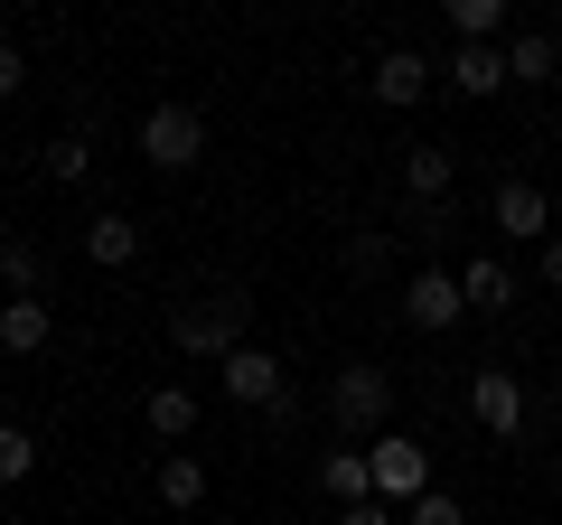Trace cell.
Masks as SVG:
<instances>
[{"mask_svg": "<svg viewBox=\"0 0 562 525\" xmlns=\"http://www.w3.org/2000/svg\"><path fill=\"white\" fill-rule=\"evenodd\" d=\"M169 347L198 366H225L235 347H254V291L244 282H216L198 301H169Z\"/></svg>", "mask_w": 562, "mask_h": 525, "instance_id": "1", "label": "cell"}, {"mask_svg": "<svg viewBox=\"0 0 562 525\" xmlns=\"http://www.w3.org/2000/svg\"><path fill=\"white\" fill-rule=\"evenodd\" d=\"M328 423L347 432V442H375V432H394V366H375V357H347L338 376H328Z\"/></svg>", "mask_w": 562, "mask_h": 525, "instance_id": "2", "label": "cell"}, {"mask_svg": "<svg viewBox=\"0 0 562 525\" xmlns=\"http://www.w3.org/2000/svg\"><path fill=\"white\" fill-rule=\"evenodd\" d=\"M140 160L160 169V179H188L206 160V113L198 103H150L140 113Z\"/></svg>", "mask_w": 562, "mask_h": 525, "instance_id": "3", "label": "cell"}, {"mask_svg": "<svg viewBox=\"0 0 562 525\" xmlns=\"http://www.w3.org/2000/svg\"><path fill=\"white\" fill-rule=\"evenodd\" d=\"M366 469H375V498L384 506H413V498H431V450L413 442V432H375V442H366Z\"/></svg>", "mask_w": 562, "mask_h": 525, "instance_id": "4", "label": "cell"}, {"mask_svg": "<svg viewBox=\"0 0 562 525\" xmlns=\"http://www.w3.org/2000/svg\"><path fill=\"white\" fill-rule=\"evenodd\" d=\"M394 310L422 328V338H450V328L469 320V291H460V272H450V262H422L413 282L394 291Z\"/></svg>", "mask_w": 562, "mask_h": 525, "instance_id": "5", "label": "cell"}, {"mask_svg": "<svg viewBox=\"0 0 562 525\" xmlns=\"http://www.w3.org/2000/svg\"><path fill=\"white\" fill-rule=\"evenodd\" d=\"M487 225H497L506 244H553V198H543V179H516V169H506L497 188H487Z\"/></svg>", "mask_w": 562, "mask_h": 525, "instance_id": "6", "label": "cell"}, {"mask_svg": "<svg viewBox=\"0 0 562 525\" xmlns=\"http://www.w3.org/2000/svg\"><path fill=\"white\" fill-rule=\"evenodd\" d=\"M216 384H225V404H244V413H272L281 394H291V366H281L272 347H235V357L216 366Z\"/></svg>", "mask_w": 562, "mask_h": 525, "instance_id": "7", "label": "cell"}, {"mask_svg": "<svg viewBox=\"0 0 562 525\" xmlns=\"http://www.w3.org/2000/svg\"><path fill=\"white\" fill-rule=\"evenodd\" d=\"M469 423H479L487 442H516L525 432V384L506 376V366H469Z\"/></svg>", "mask_w": 562, "mask_h": 525, "instance_id": "8", "label": "cell"}, {"mask_svg": "<svg viewBox=\"0 0 562 525\" xmlns=\"http://www.w3.org/2000/svg\"><path fill=\"white\" fill-rule=\"evenodd\" d=\"M394 188H403L394 206H450V198H460V160H450V142H413Z\"/></svg>", "mask_w": 562, "mask_h": 525, "instance_id": "9", "label": "cell"}, {"mask_svg": "<svg viewBox=\"0 0 562 525\" xmlns=\"http://www.w3.org/2000/svg\"><path fill=\"white\" fill-rule=\"evenodd\" d=\"M198 413H206V404H198V384H179V376L140 394V423L160 432V450H188V442H198Z\"/></svg>", "mask_w": 562, "mask_h": 525, "instance_id": "10", "label": "cell"}, {"mask_svg": "<svg viewBox=\"0 0 562 525\" xmlns=\"http://www.w3.org/2000/svg\"><path fill=\"white\" fill-rule=\"evenodd\" d=\"M431 76H441L431 57H413V47H384V57H375V76H366V94L403 113V103H422V94H431Z\"/></svg>", "mask_w": 562, "mask_h": 525, "instance_id": "11", "label": "cell"}, {"mask_svg": "<svg viewBox=\"0 0 562 525\" xmlns=\"http://www.w3.org/2000/svg\"><path fill=\"white\" fill-rule=\"evenodd\" d=\"M441 85H450L460 103H487V94H506V47H450Z\"/></svg>", "mask_w": 562, "mask_h": 525, "instance_id": "12", "label": "cell"}, {"mask_svg": "<svg viewBox=\"0 0 562 525\" xmlns=\"http://www.w3.org/2000/svg\"><path fill=\"white\" fill-rule=\"evenodd\" d=\"M506 85H562V38H543V29H506Z\"/></svg>", "mask_w": 562, "mask_h": 525, "instance_id": "13", "label": "cell"}, {"mask_svg": "<svg viewBox=\"0 0 562 525\" xmlns=\"http://www.w3.org/2000/svg\"><path fill=\"white\" fill-rule=\"evenodd\" d=\"M85 262H94V272H132V262H140V225L113 216V206L85 216Z\"/></svg>", "mask_w": 562, "mask_h": 525, "instance_id": "14", "label": "cell"}, {"mask_svg": "<svg viewBox=\"0 0 562 525\" xmlns=\"http://www.w3.org/2000/svg\"><path fill=\"white\" fill-rule=\"evenodd\" d=\"M150 488H160V506H169V516H198V506H206V460H198V450H160Z\"/></svg>", "mask_w": 562, "mask_h": 525, "instance_id": "15", "label": "cell"}, {"mask_svg": "<svg viewBox=\"0 0 562 525\" xmlns=\"http://www.w3.org/2000/svg\"><path fill=\"white\" fill-rule=\"evenodd\" d=\"M319 498H328V506H366V498H375V469H366L357 442H347V450H319Z\"/></svg>", "mask_w": 562, "mask_h": 525, "instance_id": "16", "label": "cell"}, {"mask_svg": "<svg viewBox=\"0 0 562 525\" xmlns=\"http://www.w3.org/2000/svg\"><path fill=\"white\" fill-rule=\"evenodd\" d=\"M57 338V310L47 301H0V357H38Z\"/></svg>", "mask_w": 562, "mask_h": 525, "instance_id": "17", "label": "cell"}, {"mask_svg": "<svg viewBox=\"0 0 562 525\" xmlns=\"http://www.w3.org/2000/svg\"><path fill=\"white\" fill-rule=\"evenodd\" d=\"M460 291H469V320H497V310L516 301V272H506L497 254H469L460 262Z\"/></svg>", "mask_w": 562, "mask_h": 525, "instance_id": "18", "label": "cell"}, {"mask_svg": "<svg viewBox=\"0 0 562 525\" xmlns=\"http://www.w3.org/2000/svg\"><path fill=\"white\" fill-rule=\"evenodd\" d=\"M0 291H10V301H47V254L29 235L0 244Z\"/></svg>", "mask_w": 562, "mask_h": 525, "instance_id": "19", "label": "cell"}, {"mask_svg": "<svg viewBox=\"0 0 562 525\" xmlns=\"http://www.w3.org/2000/svg\"><path fill=\"white\" fill-rule=\"evenodd\" d=\"M441 20L460 47H497L506 38V0H441Z\"/></svg>", "mask_w": 562, "mask_h": 525, "instance_id": "20", "label": "cell"}, {"mask_svg": "<svg viewBox=\"0 0 562 525\" xmlns=\"http://www.w3.org/2000/svg\"><path fill=\"white\" fill-rule=\"evenodd\" d=\"M38 460H47V450H38V432H29V423H0V488L38 479Z\"/></svg>", "mask_w": 562, "mask_h": 525, "instance_id": "21", "label": "cell"}, {"mask_svg": "<svg viewBox=\"0 0 562 525\" xmlns=\"http://www.w3.org/2000/svg\"><path fill=\"white\" fill-rule=\"evenodd\" d=\"M47 179L85 188V179H94V142H85V132H57V142H47Z\"/></svg>", "mask_w": 562, "mask_h": 525, "instance_id": "22", "label": "cell"}, {"mask_svg": "<svg viewBox=\"0 0 562 525\" xmlns=\"http://www.w3.org/2000/svg\"><path fill=\"white\" fill-rule=\"evenodd\" d=\"M384 262H394V235L384 225H357L347 235V272H384Z\"/></svg>", "mask_w": 562, "mask_h": 525, "instance_id": "23", "label": "cell"}, {"mask_svg": "<svg viewBox=\"0 0 562 525\" xmlns=\"http://www.w3.org/2000/svg\"><path fill=\"white\" fill-rule=\"evenodd\" d=\"M403 525H469V506L450 498V488H431V498H413V506H403Z\"/></svg>", "mask_w": 562, "mask_h": 525, "instance_id": "24", "label": "cell"}, {"mask_svg": "<svg viewBox=\"0 0 562 525\" xmlns=\"http://www.w3.org/2000/svg\"><path fill=\"white\" fill-rule=\"evenodd\" d=\"M328 525H403V506H384V498H366V506H338Z\"/></svg>", "mask_w": 562, "mask_h": 525, "instance_id": "25", "label": "cell"}, {"mask_svg": "<svg viewBox=\"0 0 562 525\" xmlns=\"http://www.w3.org/2000/svg\"><path fill=\"white\" fill-rule=\"evenodd\" d=\"M29 94V57H20V47H0V103H20Z\"/></svg>", "mask_w": 562, "mask_h": 525, "instance_id": "26", "label": "cell"}, {"mask_svg": "<svg viewBox=\"0 0 562 525\" xmlns=\"http://www.w3.org/2000/svg\"><path fill=\"white\" fill-rule=\"evenodd\" d=\"M262 423H272V432H301V423H310V394H301V384H291V394H281V404L262 413Z\"/></svg>", "mask_w": 562, "mask_h": 525, "instance_id": "27", "label": "cell"}, {"mask_svg": "<svg viewBox=\"0 0 562 525\" xmlns=\"http://www.w3.org/2000/svg\"><path fill=\"white\" fill-rule=\"evenodd\" d=\"M543 282H553V291H562V235H553V244H543Z\"/></svg>", "mask_w": 562, "mask_h": 525, "instance_id": "28", "label": "cell"}, {"mask_svg": "<svg viewBox=\"0 0 562 525\" xmlns=\"http://www.w3.org/2000/svg\"><path fill=\"white\" fill-rule=\"evenodd\" d=\"M553 404H562V376H553Z\"/></svg>", "mask_w": 562, "mask_h": 525, "instance_id": "29", "label": "cell"}]
</instances>
